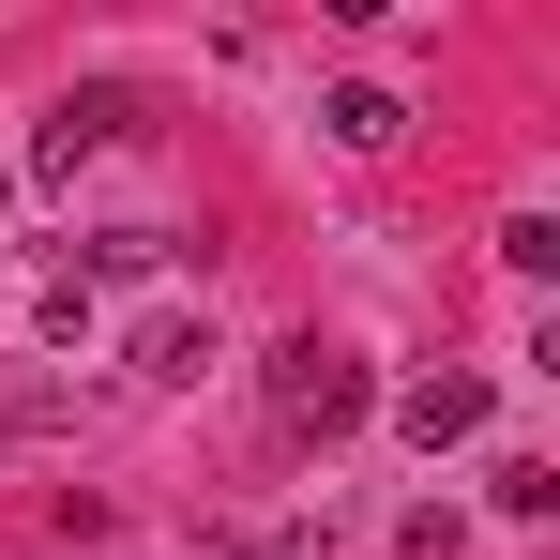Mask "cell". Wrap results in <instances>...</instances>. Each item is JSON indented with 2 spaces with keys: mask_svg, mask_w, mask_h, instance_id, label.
<instances>
[{
  "mask_svg": "<svg viewBox=\"0 0 560 560\" xmlns=\"http://www.w3.org/2000/svg\"><path fill=\"white\" fill-rule=\"evenodd\" d=\"M106 137H121V92H61V106H46V137H31V183H77Z\"/></svg>",
  "mask_w": 560,
  "mask_h": 560,
  "instance_id": "3",
  "label": "cell"
},
{
  "mask_svg": "<svg viewBox=\"0 0 560 560\" xmlns=\"http://www.w3.org/2000/svg\"><path fill=\"white\" fill-rule=\"evenodd\" d=\"M485 500H500V515H560V469H546V455H500V469H485Z\"/></svg>",
  "mask_w": 560,
  "mask_h": 560,
  "instance_id": "6",
  "label": "cell"
},
{
  "mask_svg": "<svg viewBox=\"0 0 560 560\" xmlns=\"http://www.w3.org/2000/svg\"><path fill=\"white\" fill-rule=\"evenodd\" d=\"M243 560H334V530H258Z\"/></svg>",
  "mask_w": 560,
  "mask_h": 560,
  "instance_id": "7",
  "label": "cell"
},
{
  "mask_svg": "<svg viewBox=\"0 0 560 560\" xmlns=\"http://www.w3.org/2000/svg\"><path fill=\"white\" fill-rule=\"evenodd\" d=\"M318 121H334L349 152H394V137H409V106L378 92V77H349V92H318Z\"/></svg>",
  "mask_w": 560,
  "mask_h": 560,
  "instance_id": "4",
  "label": "cell"
},
{
  "mask_svg": "<svg viewBox=\"0 0 560 560\" xmlns=\"http://www.w3.org/2000/svg\"><path fill=\"white\" fill-rule=\"evenodd\" d=\"M364 409H378V378L349 364L334 334H288V349H273V424H288V440H349Z\"/></svg>",
  "mask_w": 560,
  "mask_h": 560,
  "instance_id": "1",
  "label": "cell"
},
{
  "mask_svg": "<svg viewBox=\"0 0 560 560\" xmlns=\"http://www.w3.org/2000/svg\"><path fill=\"white\" fill-rule=\"evenodd\" d=\"M0 212H15V183H0Z\"/></svg>",
  "mask_w": 560,
  "mask_h": 560,
  "instance_id": "8",
  "label": "cell"
},
{
  "mask_svg": "<svg viewBox=\"0 0 560 560\" xmlns=\"http://www.w3.org/2000/svg\"><path fill=\"white\" fill-rule=\"evenodd\" d=\"M212 364V318H152V334H137V378H197Z\"/></svg>",
  "mask_w": 560,
  "mask_h": 560,
  "instance_id": "5",
  "label": "cell"
},
{
  "mask_svg": "<svg viewBox=\"0 0 560 560\" xmlns=\"http://www.w3.org/2000/svg\"><path fill=\"white\" fill-rule=\"evenodd\" d=\"M394 424H409L424 455H455V440H485V378H469V364H440V378H409V394H394Z\"/></svg>",
  "mask_w": 560,
  "mask_h": 560,
  "instance_id": "2",
  "label": "cell"
}]
</instances>
